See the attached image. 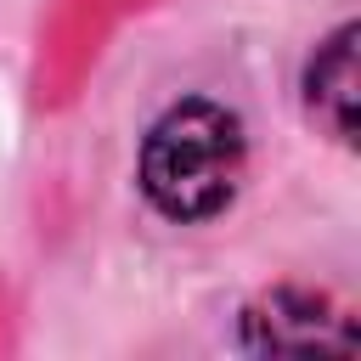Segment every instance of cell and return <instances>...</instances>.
<instances>
[{
    "mask_svg": "<svg viewBox=\"0 0 361 361\" xmlns=\"http://www.w3.org/2000/svg\"><path fill=\"white\" fill-rule=\"evenodd\" d=\"M243 124L220 102H175L141 141V192L164 220H209L237 197Z\"/></svg>",
    "mask_w": 361,
    "mask_h": 361,
    "instance_id": "obj_1",
    "label": "cell"
},
{
    "mask_svg": "<svg viewBox=\"0 0 361 361\" xmlns=\"http://www.w3.org/2000/svg\"><path fill=\"white\" fill-rule=\"evenodd\" d=\"M243 350L254 355H316V350H355L350 316L333 310V299L305 288H276L243 310Z\"/></svg>",
    "mask_w": 361,
    "mask_h": 361,
    "instance_id": "obj_2",
    "label": "cell"
},
{
    "mask_svg": "<svg viewBox=\"0 0 361 361\" xmlns=\"http://www.w3.org/2000/svg\"><path fill=\"white\" fill-rule=\"evenodd\" d=\"M305 107L333 141H355V23H338L310 68H305Z\"/></svg>",
    "mask_w": 361,
    "mask_h": 361,
    "instance_id": "obj_3",
    "label": "cell"
}]
</instances>
